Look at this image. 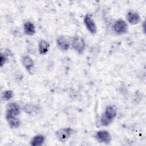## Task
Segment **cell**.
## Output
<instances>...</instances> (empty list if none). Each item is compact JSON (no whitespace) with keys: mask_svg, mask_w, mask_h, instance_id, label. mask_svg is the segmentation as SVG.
I'll use <instances>...</instances> for the list:
<instances>
[{"mask_svg":"<svg viewBox=\"0 0 146 146\" xmlns=\"http://www.w3.org/2000/svg\"><path fill=\"white\" fill-rule=\"evenodd\" d=\"M117 115L116 110L112 106H108L100 116V124L103 126H108L114 120Z\"/></svg>","mask_w":146,"mask_h":146,"instance_id":"1","label":"cell"},{"mask_svg":"<svg viewBox=\"0 0 146 146\" xmlns=\"http://www.w3.org/2000/svg\"><path fill=\"white\" fill-rule=\"evenodd\" d=\"M74 132L75 131L70 127L62 128L58 129L55 132V135L59 141L61 143H64L67 140H68V139L71 136Z\"/></svg>","mask_w":146,"mask_h":146,"instance_id":"2","label":"cell"},{"mask_svg":"<svg viewBox=\"0 0 146 146\" xmlns=\"http://www.w3.org/2000/svg\"><path fill=\"white\" fill-rule=\"evenodd\" d=\"M113 31L117 35H123L128 32V27L127 22L122 19L116 20L112 25Z\"/></svg>","mask_w":146,"mask_h":146,"instance_id":"3","label":"cell"},{"mask_svg":"<svg viewBox=\"0 0 146 146\" xmlns=\"http://www.w3.org/2000/svg\"><path fill=\"white\" fill-rule=\"evenodd\" d=\"M71 44L73 49L77 53L81 54L84 52L86 47V43L82 37L79 36L73 37Z\"/></svg>","mask_w":146,"mask_h":146,"instance_id":"4","label":"cell"},{"mask_svg":"<svg viewBox=\"0 0 146 146\" xmlns=\"http://www.w3.org/2000/svg\"><path fill=\"white\" fill-rule=\"evenodd\" d=\"M71 40L69 36L66 35L59 36L56 40V45L60 50L67 51L70 48Z\"/></svg>","mask_w":146,"mask_h":146,"instance_id":"5","label":"cell"},{"mask_svg":"<svg viewBox=\"0 0 146 146\" xmlns=\"http://www.w3.org/2000/svg\"><path fill=\"white\" fill-rule=\"evenodd\" d=\"M95 138L98 142L104 144H109L112 140L111 134L106 130L97 131L95 133Z\"/></svg>","mask_w":146,"mask_h":146,"instance_id":"6","label":"cell"},{"mask_svg":"<svg viewBox=\"0 0 146 146\" xmlns=\"http://www.w3.org/2000/svg\"><path fill=\"white\" fill-rule=\"evenodd\" d=\"M84 23L88 31L92 34H95L97 32L96 25L89 14H87L84 17Z\"/></svg>","mask_w":146,"mask_h":146,"instance_id":"7","label":"cell"},{"mask_svg":"<svg viewBox=\"0 0 146 146\" xmlns=\"http://www.w3.org/2000/svg\"><path fill=\"white\" fill-rule=\"evenodd\" d=\"M21 113V108L18 104L15 102L9 103L6 106V115L18 116Z\"/></svg>","mask_w":146,"mask_h":146,"instance_id":"8","label":"cell"},{"mask_svg":"<svg viewBox=\"0 0 146 146\" xmlns=\"http://www.w3.org/2000/svg\"><path fill=\"white\" fill-rule=\"evenodd\" d=\"M126 19L127 22L132 25H135L139 23L140 21V17L138 13L130 10L126 15Z\"/></svg>","mask_w":146,"mask_h":146,"instance_id":"9","label":"cell"},{"mask_svg":"<svg viewBox=\"0 0 146 146\" xmlns=\"http://www.w3.org/2000/svg\"><path fill=\"white\" fill-rule=\"evenodd\" d=\"M22 63L26 70L30 73H31L34 68V62L33 59L29 55H25L22 58Z\"/></svg>","mask_w":146,"mask_h":146,"instance_id":"10","label":"cell"},{"mask_svg":"<svg viewBox=\"0 0 146 146\" xmlns=\"http://www.w3.org/2000/svg\"><path fill=\"white\" fill-rule=\"evenodd\" d=\"M6 121L11 128L16 129L19 127L21 122V120L17 117V116L5 115Z\"/></svg>","mask_w":146,"mask_h":146,"instance_id":"11","label":"cell"},{"mask_svg":"<svg viewBox=\"0 0 146 146\" xmlns=\"http://www.w3.org/2000/svg\"><path fill=\"white\" fill-rule=\"evenodd\" d=\"M23 31L25 34L32 36L36 33L35 26L31 22H26L23 25Z\"/></svg>","mask_w":146,"mask_h":146,"instance_id":"12","label":"cell"},{"mask_svg":"<svg viewBox=\"0 0 146 146\" xmlns=\"http://www.w3.org/2000/svg\"><path fill=\"white\" fill-rule=\"evenodd\" d=\"M50 49L49 43L44 39H40L38 43V51L40 55L46 54Z\"/></svg>","mask_w":146,"mask_h":146,"instance_id":"13","label":"cell"},{"mask_svg":"<svg viewBox=\"0 0 146 146\" xmlns=\"http://www.w3.org/2000/svg\"><path fill=\"white\" fill-rule=\"evenodd\" d=\"M46 137L42 134H38L34 136L30 141V145L32 146H40L45 141Z\"/></svg>","mask_w":146,"mask_h":146,"instance_id":"14","label":"cell"},{"mask_svg":"<svg viewBox=\"0 0 146 146\" xmlns=\"http://www.w3.org/2000/svg\"><path fill=\"white\" fill-rule=\"evenodd\" d=\"M13 95H14V93L12 90H7L4 91L2 92V98L3 100H4L5 101H9L12 99V98L13 97Z\"/></svg>","mask_w":146,"mask_h":146,"instance_id":"15","label":"cell"},{"mask_svg":"<svg viewBox=\"0 0 146 146\" xmlns=\"http://www.w3.org/2000/svg\"><path fill=\"white\" fill-rule=\"evenodd\" d=\"M7 60V58L6 56V55L5 54L1 53V57H0V66L1 67H2Z\"/></svg>","mask_w":146,"mask_h":146,"instance_id":"16","label":"cell"}]
</instances>
